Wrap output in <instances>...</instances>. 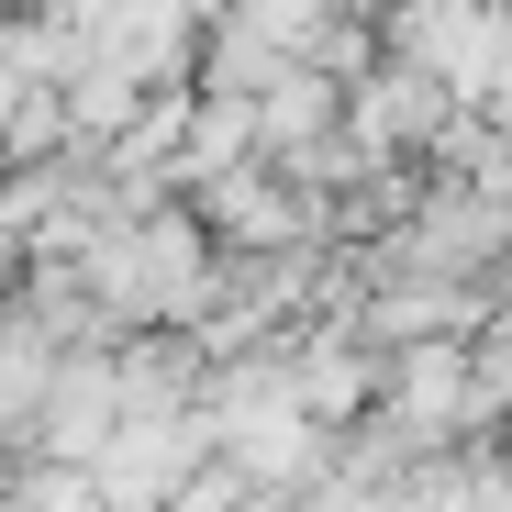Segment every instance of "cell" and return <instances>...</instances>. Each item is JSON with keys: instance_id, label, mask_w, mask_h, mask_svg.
<instances>
[{"instance_id": "1", "label": "cell", "mask_w": 512, "mask_h": 512, "mask_svg": "<svg viewBox=\"0 0 512 512\" xmlns=\"http://www.w3.org/2000/svg\"><path fill=\"white\" fill-rule=\"evenodd\" d=\"M67 268H78V290L101 301L112 334H123V323H145V334H190L201 279H212V234L190 223V201H145V212L101 223Z\"/></svg>"}, {"instance_id": "2", "label": "cell", "mask_w": 512, "mask_h": 512, "mask_svg": "<svg viewBox=\"0 0 512 512\" xmlns=\"http://www.w3.org/2000/svg\"><path fill=\"white\" fill-rule=\"evenodd\" d=\"M123 435V401H112V357H56L45 401H34V457L45 468H101V446Z\"/></svg>"}, {"instance_id": "3", "label": "cell", "mask_w": 512, "mask_h": 512, "mask_svg": "<svg viewBox=\"0 0 512 512\" xmlns=\"http://www.w3.org/2000/svg\"><path fill=\"white\" fill-rule=\"evenodd\" d=\"M290 67V45L256 23V12H212L201 45H190V78H201V101H256L268 78Z\"/></svg>"}]
</instances>
